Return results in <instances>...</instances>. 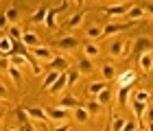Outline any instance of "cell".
Masks as SVG:
<instances>
[{
	"label": "cell",
	"mask_w": 153,
	"mask_h": 131,
	"mask_svg": "<svg viewBox=\"0 0 153 131\" xmlns=\"http://www.w3.org/2000/svg\"><path fill=\"white\" fill-rule=\"evenodd\" d=\"M66 74H68V87H72V85H76V83H79V79H81L79 68H68V70H66Z\"/></svg>",
	"instance_id": "cell-24"
},
{
	"label": "cell",
	"mask_w": 153,
	"mask_h": 131,
	"mask_svg": "<svg viewBox=\"0 0 153 131\" xmlns=\"http://www.w3.org/2000/svg\"><path fill=\"white\" fill-rule=\"evenodd\" d=\"M138 66H140V70L144 72V74H149L151 70H153V50H149V53H144L140 59H138Z\"/></svg>",
	"instance_id": "cell-11"
},
{
	"label": "cell",
	"mask_w": 153,
	"mask_h": 131,
	"mask_svg": "<svg viewBox=\"0 0 153 131\" xmlns=\"http://www.w3.org/2000/svg\"><path fill=\"white\" fill-rule=\"evenodd\" d=\"M142 7H144V11H147V16L153 18V4L151 2H142Z\"/></svg>",
	"instance_id": "cell-40"
},
{
	"label": "cell",
	"mask_w": 153,
	"mask_h": 131,
	"mask_svg": "<svg viewBox=\"0 0 153 131\" xmlns=\"http://www.w3.org/2000/svg\"><path fill=\"white\" fill-rule=\"evenodd\" d=\"M129 39H114L112 44H109V55H112L114 59H120V57H127L129 53Z\"/></svg>",
	"instance_id": "cell-2"
},
{
	"label": "cell",
	"mask_w": 153,
	"mask_h": 131,
	"mask_svg": "<svg viewBox=\"0 0 153 131\" xmlns=\"http://www.w3.org/2000/svg\"><path fill=\"white\" fill-rule=\"evenodd\" d=\"M103 87H107V83H105V81H94V83H90V85H88V92L96 96V94H99Z\"/></svg>",
	"instance_id": "cell-35"
},
{
	"label": "cell",
	"mask_w": 153,
	"mask_h": 131,
	"mask_svg": "<svg viewBox=\"0 0 153 131\" xmlns=\"http://www.w3.org/2000/svg\"><path fill=\"white\" fill-rule=\"evenodd\" d=\"M134 7V2H118V4H109V7H105V16H109V18H116V16H127V11Z\"/></svg>",
	"instance_id": "cell-5"
},
{
	"label": "cell",
	"mask_w": 153,
	"mask_h": 131,
	"mask_svg": "<svg viewBox=\"0 0 153 131\" xmlns=\"http://www.w3.org/2000/svg\"><path fill=\"white\" fill-rule=\"evenodd\" d=\"M59 105H61V107H66V109H74V107L83 105V103H81L79 98H74V96H66V98H61Z\"/></svg>",
	"instance_id": "cell-29"
},
{
	"label": "cell",
	"mask_w": 153,
	"mask_h": 131,
	"mask_svg": "<svg viewBox=\"0 0 153 131\" xmlns=\"http://www.w3.org/2000/svg\"><path fill=\"white\" fill-rule=\"evenodd\" d=\"M0 50H2L4 55H9L13 50V39L11 37H0Z\"/></svg>",
	"instance_id": "cell-32"
},
{
	"label": "cell",
	"mask_w": 153,
	"mask_h": 131,
	"mask_svg": "<svg viewBox=\"0 0 153 131\" xmlns=\"http://www.w3.org/2000/svg\"><path fill=\"white\" fill-rule=\"evenodd\" d=\"M136 22H107L105 24V29H103V37H109V35H114V33H120V31H127L131 29Z\"/></svg>",
	"instance_id": "cell-4"
},
{
	"label": "cell",
	"mask_w": 153,
	"mask_h": 131,
	"mask_svg": "<svg viewBox=\"0 0 153 131\" xmlns=\"http://www.w3.org/2000/svg\"><path fill=\"white\" fill-rule=\"evenodd\" d=\"M116 81H118V87H120V85H131L136 81V72L134 70H127V72H123L120 77H116Z\"/></svg>",
	"instance_id": "cell-21"
},
{
	"label": "cell",
	"mask_w": 153,
	"mask_h": 131,
	"mask_svg": "<svg viewBox=\"0 0 153 131\" xmlns=\"http://www.w3.org/2000/svg\"><path fill=\"white\" fill-rule=\"evenodd\" d=\"M134 98H138V101H147V103H149L151 92H147V90H138V92H134Z\"/></svg>",
	"instance_id": "cell-36"
},
{
	"label": "cell",
	"mask_w": 153,
	"mask_h": 131,
	"mask_svg": "<svg viewBox=\"0 0 153 131\" xmlns=\"http://www.w3.org/2000/svg\"><path fill=\"white\" fill-rule=\"evenodd\" d=\"M57 48H61L64 53H72L74 48H79V39L74 35H66V37H61L57 42Z\"/></svg>",
	"instance_id": "cell-7"
},
{
	"label": "cell",
	"mask_w": 153,
	"mask_h": 131,
	"mask_svg": "<svg viewBox=\"0 0 153 131\" xmlns=\"http://www.w3.org/2000/svg\"><path fill=\"white\" fill-rule=\"evenodd\" d=\"M96 101L103 103V105H109V103H112V90H109V87H103L101 92L96 94Z\"/></svg>",
	"instance_id": "cell-28"
},
{
	"label": "cell",
	"mask_w": 153,
	"mask_h": 131,
	"mask_svg": "<svg viewBox=\"0 0 153 131\" xmlns=\"http://www.w3.org/2000/svg\"><path fill=\"white\" fill-rule=\"evenodd\" d=\"M76 68H79L81 74H90V72L94 70V64H92V59H90V57H85V55H83V59H79Z\"/></svg>",
	"instance_id": "cell-20"
},
{
	"label": "cell",
	"mask_w": 153,
	"mask_h": 131,
	"mask_svg": "<svg viewBox=\"0 0 153 131\" xmlns=\"http://www.w3.org/2000/svg\"><path fill=\"white\" fill-rule=\"evenodd\" d=\"M46 13H48V7H39V9L31 16V22H33V24H44Z\"/></svg>",
	"instance_id": "cell-26"
},
{
	"label": "cell",
	"mask_w": 153,
	"mask_h": 131,
	"mask_svg": "<svg viewBox=\"0 0 153 131\" xmlns=\"http://www.w3.org/2000/svg\"><path fill=\"white\" fill-rule=\"evenodd\" d=\"M26 114H29V118L33 120V125L46 127L48 116H46V109H44V107H26Z\"/></svg>",
	"instance_id": "cell-3"
},
{
	"label": "cell",
	"mask_w": 153,
	"mask_h": 131,
	"mask_svg": "<svg viewBox=\"0 0 153 131\" xmlns=\"http://www.w3.org/2000/svg\"><path fill=\"white\" fill-rule=\"evenodd\" d=\"M22 42H24V46L35 48V46H39V37H37V33H33V31H24Z\"/></svg>",
	"instance_id": "cell-18"
},
{
	"label": "cell",
	"mask_w": 153,
	"mask_h": 131,
	"mask_svg": "<svg viewBox=\"0 0 153 131\" xmlns=\"http://www.w3.org/2000/svg\"><path fill=\"white\" fill-rule=\"evenodd\" d=\"M74 120L79 122V125H85V122L90 120V112H88V107H85V105L74 107Z\"/></svg>",
	"instance_id": "cell-17"
},
{
	"label": "cell",
	"mask_w": 153,
	"mask_h": 131,
	"mask_svg": "<svg viewBox=\"0 0 153 131\" xmlns=\"http://www.w3.org/2000/svg\"><path fill=\"white\" fill-rule=\"evenodd\" d=\"M31 55H35L39 61H51V59L55 57L53 50H51V48H46V46H35V48H31Z\"/></svg>",
	"instance_id": "cell-13"
},
{
	"label": "cell",
	"mask_w": 153,
	"mask_h": 131,
	"mask_svg": "<svg viewBox=\"0 0 153 131\" xmlns=\"http://www.w3.org/2000/svg\"><path fill=\"white\" fill-rule=\"evenodd\" d=\"M101 72H103V79H105V81H114L116 79V68L112 64H103L101 66Z\"/></svg>",
	"instance_id": "cell-27"
},
{
	"label": "cell",
	"mask_w": 153,
	"mask_h": 131,
	"mask_svg": "<svg viewBox=\"0 0 153 131\" xmlns=\"http://www.w3.org/2000/svg\"><path fill=\"white\" fill-rule=\"evenodd\" d=\"M147 18V11H144V7L142 4H138L134 2V7L127 11V20H131V22H140V20Z\"/></svg>",
	"instance_id": "cell-8"
},
{
	"label": "cell",
	"mask_w": 153,
	"mask_h": 131,
	"mask_svg": "<svg viewBox=\"0 0 153 131\" xmlns=\"http://www.w3.org/2000/svg\"><path fill=\"white\" fill-rule=\"evenodd\" d=\"M59 70H48V74H46V79H44V83H42V90H44V92H46V90H51V85L55 83V81H57L59 79Z\"/></svg>",
	"instance_id": "cell-22"
},
{
	"label": "cell",
	"mask_w": 153,
	"mask_h": 131,
	"mask_svg": "<svg viewBox=\"0 0 153 131\" xmlns=\"http://www.w3.org/2000/svg\"><path fill=\"white\" fill-rule=\"evenodd\" d=\"M74 2L79 4V7H83V4H85V0H74Z\"/></svg>",
	"instance_id": "cell-43"
},
{
	"label": "cell",
	"mask_w": 153,
	"mask_h": 131,
	"mask_svg": "<svg viewBox=\"0 0 153 131\" xmlns=\"http://www.w3.org/2000/svg\"><path fill=\"white\" fill-rule=\"evenodd\" d=\"M125 129H127V131H131V129H140V127H138L136 122H131V120H129V122H125Z\"/></svg>",
	"instance_id": "cell-42"
},
{
	"label": "cell",
	"mask_w": 153,
	"mask_h": 131,
	"mask_svg": "<svg viewBox=\"0 0 153 131\" xmlns=\"http://www.w3.org/2000/svg\"><path fill=\"white\" fill-rule=\"evenodd\" d=\"M7 98H9V94H7V87L0 85V101H7Z\"/></svg>",
	"instance_id": "cell-41"
},
{
	"label": "cell",
	"mask_w": 153,
	"mask_h": 131,
	"mask_svg": "<svg viewBox=\"0 0 153 131\" xmlns=\"http://www.w3.org/2000/svg\"><path fill=\"white\" fill-rule=\"evenodd\" d=\"M4 16H7V20H9L11 24H16L18 20H20V11H18V7H9V9H7V13H4Z\"/></svg>",
	"instance_id": "cell-33"
},
{
	"label": "cell",
	"mask_w": 153,
	"mask_h": 131,
	"mask_svg": "<svg viewBox=\"0 0 153 131\" xmlns=\"http://www.w3.org/2000/svg\"><path fill=\"white\" fill-rule=\"evenodd\" d=\"M16 116L20 120V129H33V120L26 114V107H16Z\"/></svg>",
	"instance_id": "cell-10"
},
{
	"label": "cell",
	"mask_w": 153,
	"mask_h": 131,
	"mask_svg": "<svg viewBox=\"0 0 153 131\" xmlns=\"http://www.w3.org/2000/svg\"><path fill=\"white\" fill-rule=\"evenodd\" d=\"M85 107H88V112H90V116H101L103 114V103H99V101H88L85 103Z\"/></svg>",
	"instance_id": "cell-23"
},
{
	"label": "cell",
	"mask_w": 153,
	"mask_h": 131,
	"mask_svg": "<svg viewBox=\"0 0 153 131\" xmlns=\"http://www.w3.org/2000/svg\"><path fill=\"white\" fill-rule=\"evenodd\" d=\"M46 116H48V120H53V122H64L68 120V109L66 107H48L46 109Z\"/></svg>",
	"instance_id": "cell-6"
},
{
	"label": "cell",
	"mask_w": 153,
	"mask_h": 131,
	"mask_svg": "<svg viewBox=\"0 0 153 131\" xmlns=\"http://www.w3.org/2000/svg\"><path fill=\"white\" fill-rule=\"evenodd\" d=\"M144 120H147L149 125H153V107H147V114H144Z\"/></svg>",
	"instance_id": "cell-39"
},
{
	"label": "cell",
	"mask_w": 153,
	"mask_h": 131,
	"mask_svg": "<svg viewBox=\"0 0 153 131\" xmlns=\"http://www.w3.org/2000/svg\"><path fill=\"white\" fill-rule=\"evenodd\" d=\"M125 122H127V120H123V118H120L118 114H114V116H112V122H109V127H107V129L120 131V129H125Z\"/></svg>",
	"instance_id": "cell-31"
},
{
	"label": "cell",
	"mask_w": 153,
	"mask_h": 131,
	"mask_svg": "<svg viewBox=\"0 0 153 131\" xmlns=\"http://www.w3.org/2000/svg\"><path fill=\"white\" fill-rule=\"evenodd\" d=\"M85 35H88V39H99V37H103V29L101 26H90L85 31Z\"/></svg>",
	"instance_id": "cell-34"
},
{
	"label": "cell",
	"mask_w": 153,
	"mask_h": 131,
	"mask_svg": "<svg viewBox=\"0 0 153 131\" xmlns=\"http://www.w3.org/2000/svg\"><path fill=\"white\" fill-rule=\"evenodd\" d=\"M2 55H4V53H2V50H0V57H2Z\"/></svg>",
	"instance_id": "cell-44"
},
{
	"label": "cell",
	"mask_w": 153,
	"mask_h": 131,
	"mask_svg": "<svg viewBox=\"0 0 153 131\" xmlns=\"http://www.w3.org/2000/svg\"><path fill=\"white\" fill-rule=\"evenodd\" d=\"M147 101H138V98H134V103H131V109H134V114L138 116V120H144V114H147Z\"/></svg>",
	"instance_id": "cell-15"
},
{
	"label": "cell",
	"mask_w": 153,
	"mask_h": 131,
	"mask_svg": "<svg viewBox=\"0 0 153 131\" xmlns=\"http://www.w3.org/2000/svg\"><path fill=\"white\" fill-rule=\"evenodd\" d=\"M22 35H24V31L18 26V22H16V24H9V37L13 39V42H20Z\"/></svg>",
	"instance_id": "cell-30"
},
{
	"label": "cell",
	"mask_w": 153,
	"mask_h": 131,
	"mask_svg": "<svg viewBox=\"0 0 153 131\" xmlns=\"http://www.w3.org/2000/svg\"><path fill=\"white\" fill-rule=\"evenodd\" d=\"M48 66H51V70L64 72V70H68V57H66V55H61V57H53L51 61H48Z\"/></svg>",
	"instance_id": "cell-14"
},
{
	"label": "cell",
	"mask_w": 153,
	"mask_h": 131,
	"mask_svg": "<svg viewBox=\"0 0 153 131\" xmlns=\"http://www.w3.org/2000/svg\"><path fill=\"white\" fill-rule=\"evenodd\" d=\"M151 96H153V94H151Z\"/></svg>",
	"instance_id": "cell-45"
},
{
	"label": "cell",
	"mask_w": 153,
	"mask_h": 131,
	"mask_svg": "<svg viewBox=\"0 0 153 131\" xmlns=\"http://www.w3.org/2000/svg\"><path fill=\"white\" fill-rule=\"evenodd\" d=\"M83 55L90 57V59H94V57H99V55H101V48L96 46L94 42H85V44H83Z\"/></svg>",
	"instance_id": "cell-19"
},
{
	"label": "cell",
	"mask_w": 153,
	"mask_h": 131,
	"mask_svg": "<svg viewBox=\"0 0 153 131\" xmlns=\"http://www.w3.org/2000/svg\"><path fill=\"white\" fill-rule=\"evenodd\" d=\"M9 66H11L9 55H2V57H0V72H7V70H9Z\"/></svg>",
	"instance_id": "cell-37"
},
{
	"label": "cell",
	"mask_w": 153,
	"mask_h": 131,
	"mask_svg": "<svg viewBox=\"0 0 153 131\" xmlns=\"http://www.w3.org/2000/svg\"><path fill=\"white\" fill-rule=\"evenodd\" d=\"M9 20H7V16H4V13H2V16H0V31H4V29H9Z\"/></svg>",
	"instance_id": "cell-38"
},
{
	"label": "cell",
	"mask_w": 153,
	"mask_h": 131,
	"mask_svg": "<svg viewBox=\"0 0 153 131\" xmlns=\"http://www.w3.org/2000/svg\"><path fill=\"white\" fill-rule=\"evenodd\" d=\"M66 87H68V74H66V70H64V72L59 74V79L51 85V94H53V96H57V94L64 92Z\"/></svg>",
	"instance_id": "cell-9"
},
{
	"label": "cell",
	"mask_w": 153,
	"mask_h": 131,
	"mask_svg": "<svg viewBox=\"0 0 153 131\" xmlns=\"http://www.w3.org/2000/svg\"><path fill=\"white\" fill-rule=\"evenodd\" d=\"M85 20V11H79V13H74V16H70L68 18V22H66V29H79L81 26V22Z\"/></svg>",
	"instance_id": "cell-16"
},
{
	"label": "cell",
	"mask_w": 153,
	"mask_h": 131,
	"mask_svg": "<svg viewBox=\"0 0 153 131\" xmlns=\"http://www.w3.org/2000/svg\"><path fill=\"white\" fill-rule=\"evenodd\" d=\"M7 74L11 77V81H13L16 85L22 83V70H20L18 66H13V64H11V66H9V70H7Z\"/></svg>",
	"instance_id": "cell-25"
},
{
	"label": "cell",
	"mask_w": 153,
	"mask_h": 131,
	"mask_svg": "<svg viewBox=\"0 0 153 131\" xmlns=\"http://www.w3.org/2000/svg\"><path fill=\"white\" fill-rule=\"evenodd\" d=\"M129 94H131V85H120V87H118V92H116L118 107H125L129 103Z\"/></svg>",
	"instance_id": "cell-12"
},
{
	"label": "cell",
	"mask_w": 153,
	"mask_h": 131,
	"mask_svg": "<svg viewBox=\"0 0 153 131\" xmlns=\"http://www.w3.org/2000/svg\"><path fill=\"white\" fill-rule=\"evenodd\" d=\"M149 50H153V42L149 37H138V39H134V44H131V57H134L136 61L142 57L144 53H149Z\"/></svg>",
	"instance_id": "cell-1"
}]
</instances>
